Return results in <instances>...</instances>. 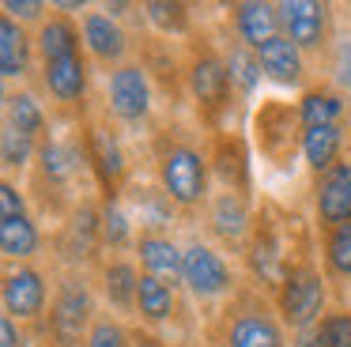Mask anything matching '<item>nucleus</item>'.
<instances>
[{
  "instance_id": "nucleus-36",
  "label": "nucleus",
  "mask_w": 351,
  "mask_h": 347,
  "mask_svg": "<svg viewBox=\"0 0 351 347\" xmlns=\"http://www.w3.org/2000/svg\"><path fill=\"white\" fill-rule=\"evenodd\" d=\"M34 155H38V143L31 140V136L16 132V128L4 125V132H0V158H4V178H12V174H23L34 166Z\"/></svg>"
},
{
  "instance_id": "nucleus-10",
  "label": "nucleus",
  "mask_w": 351,
  "mask_h": 347,
  "mask_svg": "<svg viewBox=\"0 0 351 347\" xmlns=\"http://www.w3.org/2000/svg\"><path fill=\"white\" fill-rule=\"evenodd\" d=\"M182 283L189 287L193 298L200 302H215V298H230L238 291V276L219 249H212L208 241L193 238L185 246V264H182Z\"/></svg>"
},
{
  "instance_id": "nucleus-42",
  "label": "nucleus",
  "mask_w": 351,
  "mask_h": 347,
  "mask_svg": "<svg viewBox=\"0 0 351 347\" xmlns=\"http://www.w3.org/2000/svg\"><path fill=\"white\" fill-rule=\"evenodd\" d=\"M132 347H167V344L147 328H132Z\"/></svg>"
},
{
  "instance_id": "nucleus-4",
  "label": "nucleus",
  "mask_w": 351,
  "mask_h": 347,
  "mask_svg": "<svg viewBox=\"0 0 351 347\" xmlns=\"http://www.w3.org/2000/svg\"><path fill=\"white\" fill-rule=\"evenodd\" d=\"M219 347H287V324L280 321L272 298L261 287H238L230 302L219 309Z\"/></svg>"
},
{
  "instance_id": "nucleus-5",
  "label": "nucleus",
  "mask_w": 351,
  "mask_h": 347,
  "mask_svg": "<svg viewBox=\"0 0 351 347\" xmlns=\"http://www.w3.org/2000/svg\"><path fill=\"white\" fill-rule=\"evenodd\" d=\"M295 223L298 219L287 223L272 204H265L253 215V234L245 241V268L257 279V287H268L272 294L291 272V264L306 261V256H295Z\"/></svg>"
},
{
  "instance_id": "nucleus-11",
  "label": "nucleus",
  "mask_w": 351,
  "mask_h": 347,
  "mask_svg": "<svg viewBox=\"0 0 351 347\" xmlns=\"http://www.w3.org/2000/svg\"><path fill=\"white\" fill-rule=\"evenodd\" d=\"M4 317L19 324H46L49 306V283L38 264H8L4 268V287H0Z\"/></svg>"
},
{
  "instance_id": "nucleus-41",
  "label": "nucleus",
  "mask_w": 351,
  "mask_h": 347,
  "mask_svg": "<svg viewBox=\"0 0 351 347\" xmlns=\"http://www.w3.org/2000/svg\"><path fill=\"white\" fill-rule=\"evenodd\" d=\"M0 339H4V347H31V332H27V324L12 321V317L0 321Z\"/></svg>"
},
{
  "instance_id": "nucleus-2",
  "label": "nucleus",
  "mask_w": 351,
  "mask_h": 347,
  "mask_svg": "<svg viewBox=\"0 0 351 347\" xmlns=\"http://www.w3.org/2000/svg\"><path fill=\"white\" fill-rule=\"evenodd\" d=\"M152 151H155V181H159L162 193L182 211L208 208V200H212L208 196V181H212L208 147H200L197 140L167 128V132L155 136Z\"/></svg>"
},
{
  "instance_id": "nucleus-32",
  "label": "nucleus",
  "mask_w": 351,
  "mask_h": 347,
  "mask_svg": "<svg viewBox=\"0 0 351 347\" xmlns=\"http://www.w3.org/2000/svg\"><path fill=\"white\" fill-rule=\"evenodd\" d=\"M140 12H144V19L152 23L162 38L193 34V12H189V4H178V0H170V4H167V0H147V4H140Z\"/></svg>"
},
{
  "instance_id": "nucleus-39",
  "label": "nucleus",
  "mask_w": 351,
  "mask_h": 347,
  "mask_svg": "<svg viewBox=\"0 0 351 347\" xmlns=\"http://www.w3.org/2000/svg\"><path fill=\"white\" fill-rule=\"evenodd\" d=\"M332 83H336V91L351 95V34L340 38L332 49Z\"/></svg>"
},
{
  "instance_id": "nucleus-14",
  "label": "nucleus",
  "mask_w": 351,
  "mask_h": 347,
  "mask_svg": "<svg viewBox=\"0 0 351 347\" xmlns=\"http://www.w3.org/2000/svg\"><path fill=\"white\" fill-rule=\"evenodd\" d=\"M280 12V34L291 38L302 53H321L328 49L332 38V8L317 0H283L276 4Z\"/></svg>"
},
{
  "instance_id": "nucleus-16",
  "label": "nucleus",
  "mask_w": 351,
  "mask_h": 347,
  "mask_svg": "<svg viewBox=\"0 0 351 347\" xmlns=\"http://www.w3.org/2000/svg\"><path fill=\"white\" fill-rule=\"evenodd\" d=\"M80 27H84V49H87V57L95 60L99 68H121V64H129V49H132V42H129V30L121 27V19H114L110 12H87L84 19H80Z\"/></svg>"
},
{
  "instance_id": "nucleus-27",
  "label": "nucleus",
  "mask_w": 351,
  "mask_h": 347,
  "mask_svg": "<svg viewBox=\"0 0 351 347\" xmlns=\"http://www.w3.org/2000/svg\"><path fill=\"white\" fill-rule=\"evenodd\" d=\"M298 117L302 128H317V125H343L348 117V95L328 83H310V87L298 95Z\"/></svg>"
},
{
  "instance_id": "nucleus-29",
  "label": "nucleus",
  "mask_w": 351,
  "mask_h": 347,
  "mask_svg": "<svg viewBox=\"0 0 351 347\" xmlns=\"http://www.w3.org/2000/svg\"><path fill=\"white\" fill-rule=\"evenodd\" d=\"M178 309V294L174 283L159 276H140V291H136V317L147 324V328H159V324L174 321Z\"/></svg>"
},
{
  "instance_id": "nucleus-6",
  "label": "nucleus",
  "mask_w": 351,
  "mask_h": 347,
  "mask_svg": "<svg viewBox=\"0 0 351 347\" xmlns=\"http://www.w3.org/2000/svg\"><path fill=\"white\" fill-rule=\"evenodd\" d=\"M272 306L291 332H310L328 313L325 309L328 306V276L310 256L291 264V272L283 276V283L272 294Z\"/></svg>"
},
{
  "instance_id": "nucleus-12",
  "label": "nucleus",
  "mask_w": 351,
  "mask_h": 347,
  "mask_svg": "<svg viewBox=\"0 0 351 347\" xmlns=\"http://www.w3.org/2000/svg\"><path fill=\"white\" fill-rule=\"evenodd\" d=\"M57 249H61V261L72 272H84L87 264L99 261L102 246V204L95 196H84L76 204L69 219H64L61 234H57Z\"/></svg>"
},
{
  "instance_id": "nucleus-13",
  "label": "nucleus",
  "mask_w": 351,
  "mask_h": 347,
  "mask_svg": "<svg viewBox=\"0 0 351 347\" xmlns=\"http://www.w3.org/2000/svg\"><path fill=\"white\" fill-rule=\"evenodd\" d=\"M152 75H147V68L140 64V60H129V64L114 68L106 80V106L110 113H114L121 125H140V121H147V113H152Z\"/></svg>"
},
{
  "instance_id": "nucleus-38",
  "label": "nucleus",
  "mask_w": 351,
  "mask_h": 347,
  "mask_svg": "<svg viewBox=\"0 0 351 347\" xmlns=\"http://www.w3.org/2000/svg\"><path fill=\"white\" fill-rule=\"evenodd\" d=\"M84 347H132V328H125V324L110 313H99V321L91 324Z\"/></svg>"
},
{
  "instance_id": "nucleus-23",
  "label": "nucleus",
  "mask_w": 351,
  "mask_h": 347,
  "mask_svg": "<svg viewBox=\"0 0 351 347\" xmlns=\"http://www.w3.org/2000/svg\"><path fill=\"white\" fill-rule=\"evenodd\" d=\"M144 272L129 261V256H106L99 264V291L117 313H136V291Z\"/></svg>"
},
{
  "instance_id": "nucleus-26",
  "label": "nucleus",
  "mask_w": 351,
  "mask_h": 347,
  "mask_svg": "<svg viewBox=\"0 0 351 347\" xmlns=\"http://www.w3.org/2000/svg\"><path fill=\"white\" fill-rule=\"evenodd\" d=\"M34 34L23 27V23H16L12 15H0V72H4V80L16 83L23 80L27 72H31V60H34Z\"/></svg>"
},
{
  "instance_id": "nucleus-40",
  "label": "nucleus",
  "mask_w": 351,
  "mask_h": 347,
  "mask_svg": "<svg viewBox=\"0 0 351 347\" xmlns=\"http://www.w3.org/2000/svg\"><path fill=\"white\" fill-rule=\"evenodd\" d=\"M46 12H49V4H38V0H23V4H19V0H4V15H12V19L23 23V27L27 23H38L42 27V23L49 19Z\"/></svg>"
},
{
  "instance_id": "nucleus-8",
  "label": "nucleus",
  "mask_w": 351,
  "mask_h": 347,
  "mask_svg": "<svg viewBox=\"0 0 351 347\" xmlns=\"http://www.w3.org/2000/svg\"><path fill=\"white\" fill-rule=\"evenodd\" d=\"M302 117L298 106L283 102V98H265L253 110V143L257 151L276 166H287L295 151H302Z\"/></svg>"
},
{
  "instance_id": "nucleus-7",
  "label": "nucleus",
  "mask_w": 351,
  "mask_h": 347,
  "mask_svg": "<svg viewBox=\"0 0 351 347\" xmlns=\"http://www.w3.org/2000/svg\"><path fill=\"white\" fill-rule=\"evenodd\" d=\"M95 321H99V313H95L91 283H87L84 272H69L53 291L42 336L53 347H80V344H87V332H91Z\"/></svg>"
},
{
  "instance_id": "nucleus-31",
  "label": "nucleus",
  "mask_w": 351,
  "mask_h": 347,
  "mask_svg": "<svg viewBox=\"0 0 351 347\" xmlns=\"http://www.w3.org/2000/svg\"><path fill=\"white\" fill-rule=\"evenodd\" d=\"M132 204H136V215H140V234H170L178 211H182L159 185L155 189H147V185L132 189Z\"/></svg>"
},
{
  "instance_id": "nucleus-28",
  "label": "nucleus",
  "mask_w": 351,
  "mask_h": 347,
  "mask_svg": "<svg viewBox=\"0 0 351 347\" xmlns=\"http://www.w3.org/2000/svg\"><path fill=\"white\" fill-rule=\"evenodd\" d=\"M4 125L8 128H16V132H23V136H31L34 143H42L49 136V117H46V110H42V102L31 95V91H23V87H12L8 95H4Z\"/></svg>"
},
{
  "instance_id": "nucleus-15",
  "label": "nucleus",
  "mask_w": 351,
  "mask_h": 347,
  "mask_svg": "<svg viewBox=\"0 0 351 347\" xmlns=\"http://www.w3.org/2000/svg\"><path fill=\"white\" fill-rule=\"evenodd\" d=\"M313 223L321 234L351 223V158H340L332 170L313 178Z\"/></svg>"
},
{
  "instance_id": "nucleus-20",
  "label": "nucleus",
  "mask_w": 351,
  "mask_h": 347,
  "mask_svg": "<svg viewBox=\"0 0 351 347\" xmlns=\"http://www.w3.org/2000/svg\"><path fill=\"white\" fill-rule=\"evenodd\" d=\"M227 23H230V34H234L242 45H250L253 53L280 34V12H276V4H261V0L230 4L227 8Z\"/></svg>"
},
{
  "instance_id": "nucleus-1",
  "label": "nucleus",
  "mask_w": 351,
  "mask_h": 347,
  "mask_svg": "<svg viewBox=\"0 0 351 347\" xmlns=\"http://www.w3.org/2000/svg\"><path fill=\"white\" fill-rule=\"evenodd\" d=\"M80 174H91V163H87V151H84V136L80 132L76 136L49 132L38 143V155H34V166H31V196L49 215H72L76 204L84 200L76 193Z\"/></svg>"
},
{
  "instance_id": "nucleus-24",
  "label": "nucleus",
  "mask_w": 351,
  "mask_h": 347,
  "mask_svg": "<svg viewBox=\"0 0 351 347\" xmlns=\"http://www.w3.org/2000/svg\"><path fill=\"white\" fill-rule=\"evenodd\" d=\"M0 249L8 264H34L42 253V230L31 211H4L0 215Z\"/></svg>"
},
{
  "instance_id": "nucleus-37",
  "label": "nucleus",
  "mask_w": 351,
  "mask_h": 347,
  "mask_svg": "<svg viewBox=\"0 0 351 347\" xmlns=\"http://www.w3.org/2000/svg\"><path fill=\"white\" fill-rule=\"evenodd\" d=\"M313 347H351V309L336 306L310 328Z\"/></svg>"
},
{
  "instance_id": "nucleus-3",
  "label": "nucleus",
  "mask_w": 351,
  "mask_h": 347,
  "mask_svg": "<svg viewBox=\"0 0 351 347\" xmlns=\"http://www.w3.org/2000/svg\"><path fill=\"white\" fill-rule=\"evenodd\" d=\"M182 64H185V91H189L193 106H197L200 125H208L212 132H223L219 125L230 113V102L238 95L227 53L215 49V42L208 34H193Z\"/></svg>"
},
{
  "instance_id": "nucleus-33",
  "label": "nucleus",
  "mask_w": 351,
  "mask_h": 347,
  "mask_svg": "<svg viewBox=\"0 0 351 347\" xmlns=\"http://www.w3.org/2000/svg\"><path fill=\"white\" fill-rule=\"evenodd\" d=\"M102 246H106V253H121V249L136 246L132 219H129V211H125L121 196H106V200H102Z\"/></svg>"
},
{
  "instance_id": "nucleus-30",
  "label": "nucleus",
  "mask_w": 351,
  "mask_h": 347,
  "mask_svg": "<svg viewBox=\"0 0 351 347\" xmlns=\"http://www.w3.org/2000/svg\"><path fill=\"white\" fill-rule=\"evenodd\" d=\"M343 155V125H317L302 132V158L313 170V178L332 170Z\"/></svg>"
},
{
  "instance_id": "nucleus-22",
  "label": "nucleus",
  "mask_w": 351,
  "mask_h": 347,
  "mask_svg": "<svg viewBox=\"0 0 351 347\" xmlns=\"http://www.w3.org/2000/svg\"><path fill=\"white\" fill-rule=\"evenodd\" d=\"M132 256L140 261L144 276H159L167 283H182V264H185V249L178 246L170 234H136Z\"/></svg>"
},
{
  "instance_id": "nucleus-17",
  "label": "nucleus",
  "mask_w": 351,
  "mask_h": 347,
  "mask_svg": "<svg viewBox=\"0 0 351 347\" xmlns=\"http://www.w3.org/2000/svg\"><path fill=\"white\" fill-rule=\"evenodd\" d=\"M204 219H208V230H212V238H219L227 249H242V253H245V241H250V234H253L250 196L223 189V193H215L212 200H208Z\"/></svg>"
},
{
  "instance_id": "nucleus-21",
  "label": "nucleus",
  "mask_w": 351,
  "mask_h": 347,
  "mask_svg": "<svg viewBox=\"0 0 351 347\" xmlns=\"http://www.w3.org/2000/svg\"><path fill=\"white\" fill-rule=\"evenodd\" d=\"M257 60H261L265 80L276 83V87H302V83H306V53L298 49L291 38L276 34L272 42H265L257 49Z\"/></svg>"
},
{
  "instance_id": "nucleus-25",
  "label": "nucleus",
  "mask_w": 351,
  "mask_h": 347,
  "mask_svg": "<svg viewBox=\"0 0 351 347\" xmlns=\"http://www.w3.org/2000/svg\"><path fill=\"white\" fill-rule=\"evenodd\" d=\"M34 49H38L42 64L46 60H64V57H80L84 53V27L72 15L53 12L34 34Z\"/></svg>"
},
{
  "instance_id": "nucleus-9",
  "label": "nucleus",
  "mask_w": 351,
  "mask_h": 347,
  "mask_svg": "<svg viewBox=\"0 0 351 347\" xmlns=\"http://www.w3.org/2000/svg\"><path fill=\"white\" fill-rule=\"evenodd\" d=\"M80 136H84V151H87V163H91V174H95V185H99L102 200L106 196H121V185L129 178V155H125L121 140L114 136V128L95 117V121L80 125Z\"/></svg>"
},
{
  "instance_id": "nucleus-34",
  "label": "nucleus",
  "mask_w": 351,
  "mask_h": 347,
  "mask_svg": "<svg viewBox=\"0 0 351 347\" xmlns=\"http://www.w3.org/2000/svg\"><path fill=\"white\" fill-rule=\"evenodd\" d=\"M321 264L328 279H351V223L321 234Z\"/></svg>"
},
{
  "instance_id": "nucleus-35",
  "label": "nucleus",
  "mask_w": 351,
  "mask_h": 347,
  "mask_svg": "<svg viewBox=\"0 0 351 347\" xmlns=\"http://www.w3.org/2000/svg\"><path fill=\"white\" fill-rule=\"evenodd\" d=\"M223 53H227V64H230V75H234L238 95H242V98H250L253 91H257V83L265 80L257 53H253L250 45H242L238 38H230V42H227V49H223Z\"/></svg>"
},
{
  "instance_id": "nucleus-19",
  "label": "nucleus",
  "mask_w": 351,
  "mask_h": 347,
  "mask_svg": "<svg viewBox=\"0 0 351 347\" xmlns=\"http://www.w3.org/2000/svg\"><path fill=\"white\" fill-rule=\"evenodd\" d=\"M87 83H91V60L80 57H64V60H46L42 64V87L46 95L61 106L64 113H80L87 102Z\"/></svg>"
},
{
  "instance_id": "nucleus-18",
  "label": "nucleus",
  "mask_w": 351,
  "mask_h": 347,
  "mask_svg": "<svg viewBox=\"0 0 351 347\" xmlns=\"http://www.w3.org/2000/svg\"><path fill=\"white\" fill-rule=\"evenodd\" d=\"M208 158H212V174L223 181V189L230 193H245L253 189V166H250V147H245L242 132H212L208 140Z\"/></svg>"
}]
</instances>
